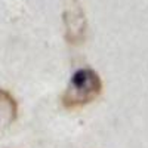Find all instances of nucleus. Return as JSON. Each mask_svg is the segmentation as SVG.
<instances>
[{
  "mask_svg": "<svg viewBox=\"0 0 148 148\" xmlns=\"http://www.w3.org/2000/svg\"><path fill=\"white\" fill-rule=\"evenodd\" d=\"M18 117L16 99L8 90L0 89V133H3Z\"/></svg>",
  "mask_w": 148,
  "mask_h": 148,
  "instance_id": "2",
  "label": "nucleus"
},
{
  "mask_svg": "<svg viewBox=\"0 0 148 148\" xmlns=\"http://www.w3.org/2000/svg\"><path fill=\"white\" fill-rule=\"evenodd\" d=\"M102 93V79L93 68H77L71 74L67 88L61 95L65 110H79L96 101Z\"/></svg>",
  "mask_w": 148,
  "mask_h": 148,
  "instance_id": "1",
  "label": "nucleus"
}]
</instances>
